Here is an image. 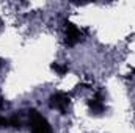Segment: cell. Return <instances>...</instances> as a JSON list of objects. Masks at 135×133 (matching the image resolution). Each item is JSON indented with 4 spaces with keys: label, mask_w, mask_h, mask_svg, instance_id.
<instances>
[{
    "label": "cell",
    "mask_w": 135,
    "mask_h": 133,
    "mask_svg": "<svg viewBox=\"0 0 135 133\" xmlns=\"http://www.w3.org/2000/svg\"><path fill=\"white\" fill-rule=\"evenodd\" d=\"M28 119H30V129L32 133H50L52 129L47 122L46 117H42V114H39L38 110H30L28 111Z\"/></svg>",
    "instance_id": "obj_1"
},
{
    "label": "cell",
    "mask_w": 135,
    "mask_h": 133,
    "mask_svg": "<svg viewBox=\"0 0 135 133\" xmlns=\"http://www.w3.org/2000/svg\"><path fill=\"white\" fill-rule=\"evenodd\" d=\"M69 103H71V99H69V96L65 94V93H55V94H52L50 99H49V106H50L52 110L61 111L63 114L66 113Z\"/></svg>",
    "instance_id": "obj_2"
},
{
    "label": "cell",
    "mask_w": 135,
    "mask_h": 133,
    "mask_svg": "<svg viewBox=\"0 0 135 133\" xmlns=\"http://www.w3.org/2000/svg\"><path fill=\"white\" fill-rule=\"evenodd\" d=\"M66 25V44L68 45H75L79 41H80V30L72 24V22H65Z\"/></svg>",
    "instance_id": "obj_3"
},
{
    "label": "cell",
    "mask_w": 135,
    "mask_h": 133,
    "mask_svg": "<svg viewBox=\"0 0 135 133\" xmlns=\"http://www.w3.org/2000/svg\"><path fill=\"white\" fill-rule=\"evenodd\" d=\"M88 106H90V110L94 114H101V113H104V110H105V105H104V102L101 100V96L99 94L94 99L88 100Z\"/></svg>",
    "instance_id": "obj_4"
},
{
    "label": "cell",
    "mask_w": 135,
    "mask_h": 133,
    "mask_svg": "<svg viewBox=\"0 0 135 133\" xmlns=\"http://www.w3.org/2000/svg\"><path fill=\"white\" fill-rule=\"evenodd\" d=\"M50 67H52V69H54L58 75H65V74L68 72V66H66V64H58V63H54Z\"/></svg>",
    "instance_id": "obj_5"
},
{
    "label": "cell",
    "mask_w": 135,
    "mask_h": 133,
    "mask_svg": "<svg viewBox=\"0 0 135 133\" xmlns=\"http://www.w3.org/2000/svg\"><path fill=\"white\" fill-rule=\"evenodd\" d=\"M8 121H9V125L14 127V129H21V125H22V124H21V119H19L17 116H13V117L8 119Z\"/></svg>",
    "instance_id": "obj_6"
},
{
    "label": "cell",
    "mask_w": 135,
    "mask_h": 133,
    "mask_svg": "<svg viewBox=\"0 0 135 133\" xmlns=\"http://www.w3.org/2000/svg\"><path fill=\"white\" fill-rule=\"evenodd\" d=\"M6 125H9V121L5 119L3 116H0V129H2V127H6Z\"/></svg>",
    "instance_id": "obj_7"
},
{
    "label": "cell",
    "mask_w": 135,
    "mask_h": 133,
    "mask_svg": "<svg viewBox=\"0 0 135 133\" xmlns=\"http://www.w3.org/2000/svg\"><path fill=\"white\" fill-rule=\"evenodd\" d=\"M3 103H5V102H3V97H2V96H0V108H2V106H3Z\"/></svg>",
    "instance_id": "obj_8"
}]
</instances>
